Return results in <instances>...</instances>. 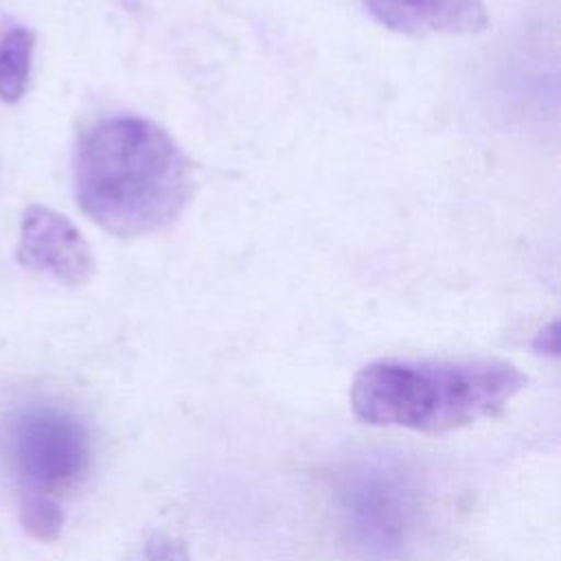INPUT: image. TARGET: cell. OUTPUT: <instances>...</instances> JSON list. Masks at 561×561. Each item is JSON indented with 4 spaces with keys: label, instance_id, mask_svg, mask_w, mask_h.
I'll list each match as a JSON object with an SVG mask.
<instances>
[{
    "label": "cell",
    "instance_id": "30bf717a",
    "mask_svg": "<svg viewBox=\"0 0 561 561\" xmlns=\"http://www.w3.org/2000/svg\"><path fill=\"white\" fill-rule=\"evenodd\" d=\"M535 348H539L541 353H557V324L552 322L546 331L539 333V337L535 340Z\"/></svg>",
    "mask_w": 561,
    "mask_h": 561
},
{
    "label": "cell",
    "instance_id": "8992f818",
    "mask_svg": "<svg viewBox=\"0 0 561 561\" xmlns=\"http://www.w3.org/2000/svg\"><path fill=\"white\" fill-rule=\"evenodd\" d=\"M381 26L412 35H465L489 26L484 0H362Z\"/></svg>",
    "mask_w": 561,
    "mask_h": 561
},
{
    "label": "cell",
    "instance_id": "9c48e42d",
    "mask_svg": "<svg viewBox=\"0 0 561 561\" xmlns=\"http://www.w3.org/2000/svg\"><path fill=\"white\" fill-rule=\"evenodd\" d=\"M142 561H191V554L184 541L156 533L145 543Z\"/></svg>",
    "mask_w": 561,
    "mask_h": 561
},
{
    "label": "cell",
    "instance_id": "ba28073f",
    "mask_svg": "<svg viewBox=\"0 0 561 561\" xmlns=\"http://www.w3.org/2000/svg\"><path fill=\"white\" fill-rule=\"evenodd\" d=\"M20 519L28 535L39 541H55L64 526V513L59 504L50 495L35 491L22 500Z\"/></svg>",
    "mask_w": 561,
    "mask_h": 561
},
{
    "label": "cell",
    "instance_id": "5b68a950",
    "mask_svg": "<svg viewBox=\"0 0 561 561\" xmlns=\"http://www.w3.org/2000/svg\"><path fill=\"white\" fill-rule=\"evenodd\" d=\"M18 261L22 267L68 287L85 285L96 270L92 250L77 226L61 213L39 204L24 210Z\"/></svg>",
    "mask_w": 561,
    "mask_h": 561
},
{
    "label": "cell",
    "instance_id": "6da1fadb",
    "mask_svg": "<svg viewBox=\"0 0 561 561\" xmlns=\"http://www.w3.org/2000/svg\"><path fill=\"white\" fill-rule=\"evenodd\" d=\"M195 188L193 162L153 121L112 116L83 131L75 153V195L96 226L140 237L171 226Z\"/></svg>",
    "mask_w": 561,
    "mask_h": 561
},
{
    "label": "cell",
    "instance_id": "7a4b0ae2",
    "mask_svg": "<svg viewBox=\"0 0 561 561\" xmlns=\"http://www.w3.org/2000/svg\"><path fill=\"white\" fill-rule=\"evenodd\" d=\"M528 377L495 359H377L353 379V414L381 427L447 434L497 416Z\"/></svg>",
    "mask_w": 561,
    "mask_h": 561
},
{
    "label": "cell",
    "instance_id": "52a82bcc",
    "mask_svg": "<svg viewBox=\"0 0 561 561\" xmlns=\"http://www.w3.org/2000/svg\"><path fill=\"white\" fill-rule=\"evenodd\" d=\"M35 50V33L13 24L0 33V99L15 103L28 85Z\"/></svg>",
    "mask_w": 561,
    "mask_h": 561
},
{
    "label": "cell",
    "instance_id": "277c9868",
    "mask_svg": "<svg viewBox=\"0 0 561 561\" xmlns=\"http://www.w3.org/2000/svg\"><path fill=\"white\" fill-rule=\"evenodd\" d=\"M7 451L15 473L35 493L66 491L90 465L85 423L59 405H31L9 425Z\"/></svg>",
    "mask_w": 561,
    "mask_h": 561
},
{
    "label": "cell",
    "instance_id": "3957f363",
    "mask_svg": "<svg viewBox=\"0 0 561 561\" xmlns=\"http://www.w3.org/2000/svg\"><path fill=\"white\" fill-rule=\"evenodd\" d=\"M421 497L408 471L362 465L344 478L340 517L351 546L370 561L401 559L419 524Z\"/></svg>",
    "mask_w": 561,
    "mask_h": 561
}]
</instances>
